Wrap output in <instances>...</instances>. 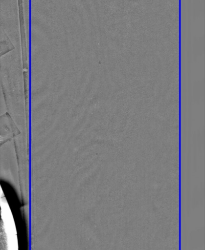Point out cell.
Masks as SVG:
<instances>
[{"label":"cell","instance_id":"cell-1","mask_svg":"<svg viewBox=\"0 0 205 250\" xmlns=\"http://www.w3.org/2000/svg\"><path fill=\"white\" fill-rule=\"evenodd\" d=\"M1 216L4 223L5 229L8 238L15 237L13 219L7 203L1 202Z\"/></svg>","mask_w":205,"mask_h":250}]
</instances>
